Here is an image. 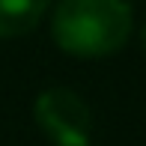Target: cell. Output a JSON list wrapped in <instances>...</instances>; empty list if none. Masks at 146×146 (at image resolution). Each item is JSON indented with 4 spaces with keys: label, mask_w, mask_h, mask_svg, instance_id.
Here are the masks:
<instances>
[{
    "label": "cell",
    "mask_w": 146,
    "mask_h": 146,
    "mask_svg": "<svg viewBox=\"0 0 146 146\" xmlns=\"http://www.w3.org/2000/svg\"><path fill=\"white\" fill-rule=\"evenodd\" d=\"M51 0H0V39L24 36L42 21Z\"/></svg>",
    "instance_id": "cell-3"
},
{
    "label": "cell",
    "mask_w": 146,
    "mask_h": 146,
    "mask_svg": "<svg viewBox=\"0 0 146 146\" xmlns=\"http://www.w3.org/2000/svg\"><path fill=\"white\" fill-rule=\"evenodd\" d=\"M140 39H143V48H146V27H143V33H140Z\"/></svg>",
    "instance_id": "cell-4"
},
{
    "label": "cell",
    "mask_w": 146,
    "mask_h": 146,
    "mask_svg": "<svg viewBox=\"0 0 146 146\" xmlns=\"http://www.w3.org/2000/svg\"><path fill=\"white\" fill-rule=\"evenodd\" d=\"M57 45L75 57H108L131 33L125 0H60L51 24Z\"/></svg>",
    "instance_id": "cell-1"
},
{
    "label": "cell",
    "mask_w": 146,
    "mask_h": 146,
    "mask_svg": "<svg viewBox=\"0 0 146 146\" xmlns=\"http://www.w3.org/2000/svg\"><path fill=\"white\" fill-rule=\"evenodd\" d=\"M33 116L54 146H87L90 143V131H92L90 104L66 87H51L39 92L36 104H33Z\"/></svg>",
    "instance_id": "cell-2"
}]
</instances>
